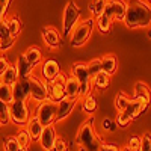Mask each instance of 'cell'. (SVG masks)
Segmentation results:
<instances>
[{
  "label": "cell",
  "mask_w": 151,
  "mask_h": 151,
  "mask_svg": "<svg viewBox=\"0 0 151 151\" xmlns=\"http://www.w3.org/2000/svg\"><path fill=\"white\" fill-rule=\"evenodd\" d=\"M125 5L127 9H125L124 24L129 29L148 27L151 24V6L148 3H145L144 0H127Z\"/></svg>",
  "instance_id": "6da1fadb"
},
{
  "label": "cell",
  "mask_w": 151,
  "mask_h": 151,
  "mask_svg": "<svg viewBox=\"0 0 151 151\" xmlns=\"http://www.w3.org/2000/svg\"><path fill=\"white\" fill-rule=\"evenodd\" d=\"M76 145L83 147L88 151H100V147L103 145V139L94 127V119L89 118L86 122L80 125V129L76 134Z\"/></svg>",
  "instance_id": "7a4b0ae2"
},
{
  "label": "cell",
  "mask_w": 151,
  "mask_h": 151,
  "mask_svg": "<svg viewBox=\"0 0 151 151\" xmlns=\"http://www.w3.org/2000/svg\"><path fill=\"white\" fill-rule=\"evenodd\" d=\"M94 26H95V18H92V17L85 18L83 21L76 24V27L73 29L71 36H70L71 45L73 47H82V45H85L88 42V40L91 38V35H92Z\"/></svg>",
  "instance_id": "3957f363"
},
{
  "label": "cell",
  "mask_w": 151,
  "mask_h": 151,
  "mask_svg": "<svg viewBox=\"0 0 151 151\" xmlns=\"http://www.w3.org/2000/svg\"><path fill=\"white\" fill-rule=\"evenodd\" d=\"M30 109L27 106V101H12L9 104V119L12 124L24 127L30 118Z\"/></svg>",
  "instance_id": "277c9868"
},
{
  "label": "cell",
  "mask_w": 151,
  "mask_h": 151,
  "mask_svg": "<svg viewBox=\"0 0 151 151\" xmlns=\"http://www.w3.org/2000/svg\"><path fill=\"white\" fill-rule=\"evenodd\" d=\"M56 110H58V104L53 103L52 100H45V101H42L36 106L35 116L40 119L42 127L55 125L56 124Z\"/></svg>",
  "instance_id": "5b68a950"
},
{
  "label": "cell",
  "mask_w": 151,
  "mask_h": 151,
  "mask_svg": "<svg viewBox=\"0 0 151 151\" xmlns=\"http://www.w3.org/2000/svg\"><path fill=\"white\" fill-rule=\"evenodd\" d=\"M79 18H80L79 6L74 2H68L64 9V15H62V33L65 36H70L73 29L76 27V24H77Z\"/></svg>",
  "instance_id": "8992f818"
},
{
  "label": "cell",
  "mask_w": 151,
  "mask_h": 151,
  "mask_svg": "<svg viewBox=\"0 0 151 151\" xmlns=\"http://www.w3.org/2000/svg\"><path fill=\"white\" fill-rule=\"evenodd\" d=\"M29 89H30V100L36 101L38 104L48 100V83H45L38 76H30L29 77Z\"/></svg>",
  "instance_id": "52a82bcc"
},
{
  "label": "cell",
  "mask_w": 151,
  "mask_h": 151,
  "mask_svg": "<svg viewBox=\"0 0 151 151\" xmlns=\"http://www.w3.org/2000/svg\"><path fill=\"white\" fill-rule=\"evenodd\" d=\"M65 80H67V76L59 73L58 77L52 83H48V100H52L56 104L67 97L65 95Z\"/></svg>",
  "instance_id": "ba28073f"
},
{
  "label": "cell",
  "mask_w": 151,
  "mask_h": 151,
  "mask_svg": "<svg viewBox=\"0 0 151 151\" xmlns=\"http://www.w3.org/2000/svg\"><path fill=\"white\" fill-rule=\"evenodd\" d=\"M56 137H58L56 127H55V125H47V127L42 129L38 142H40V145H41V148H42L44 151H53Z\"/></svg>",
  "instance_id": "9c48e42d"
},
{
  "label": "cell",
  "mask_w": 151,
  "mask_h": 151,
  "mask_svg": "<svg viewBox=\"0 0 151 151\" xmlns=\"http://www.w3.org/2000/svg\"><path fill=\"white\" fill-rule=\"evenodd\" d=\"M125 9H127V5L124 0H107L104 11L113 18V21H124Z\"/></svg>",
  "instance_id": "30bf717a"
},
{
  "label": "cell",
  "mask_w": 151,
  "mask_h": 151,
  "mask_svg": "<svg viewBox=\"0 0 151 151\" xmlns=\"http://www.w3.org/2000/svg\"><path fill=\"white\" fill-rule=\"evenodd\" d=\"M41 33H42V41H44V44L48 48L55 50V48L60 47V44H62V35H60V32L58 29H55L52 26H47V27H44L41 30Z\"/></svg>",
  "instance_id": "8fae6325"
},
{
  "label": "cell",
  "mask_w": 151,
  "mask_h": 151,
  "mask_svg": "<svg viewBox=\"0 0 151 151\" xmlns=\"http://www.w3.org/2000/svg\"><path fill=\"white\" fill-rule=\"evenodd\" d=\"M60 73V67L55 59H47L45 62H42V68H41V79L45 83H52L58 74Z\"/></svg>",
  "instance_id": "7c38bea8"
},
{
  "label": "cell",
  "mask_w": 151,
  "mask_h": 151,
  "mask_svg": "<svg viewBox=\"0 0 151 151\" xmlns=\"http://www.w3.org/2000/svg\"><path fill=\"white\" fill-rule=\"evenodd\" d=\"M12 95H14V101H29L30 100L29 82L18 79L14 85H12Z\"/></svg>",
  "instance_id": "4fadbf2b"
},
{
  "label": "cell",
  "mask_w": 151,
  "mask_h": 151,
  "mask_svg": "<svg viewBox=\"0 0 151 151\" xmlns=\"http://www.w3.org/2000/svg\"><path fill=\"white\" fill-rule=\"evenodd\" d=\"M76 103H77V100H73V98H68V97L60 100L58 103V110H56V122H60L65 118H68L76 107Z\"/></svg>",
  "instance_id": "5bb4252c"
},
{
  "label": "cell",
  "mask_w": 151,
  "mask_h": 151,
  "mask_svg": "<svg viewBox=\"0 0 151 151\" xmlns=\"http://www.w3.org/2000/svg\"><path fill=\"white\" fill-rule=\"evenodd\" d=\"M14 65L17 68V74H18V79L20 80H29L30 76H33V67L29 64V60L26 59L24 53L17 58V62H15Z\"/></svg>",
  "instance_id": "9a60e30c"
},
{
  "label": "cell",
  "mask_w": 151,
  "mask_h": 151,
  "mask_svg": "<svg viewBox=\"0 0 151 151\" xmlns=\"http://www.w3.org/2000/svg\"><path fill=\"white\" fill-rule=\"evenodd\" d=\"M71 76L80 85L88 83V82H92V77L89 76V73H88L86 64H83V62H76V64H73V67H71Z\"/></svg>",
  "instance_id": "2e32d148"
},
{
  "label": "cell",
  "mask_w": 151,
  "mask_h": 151,
  "mask_svg": "<svg viewBox=\"0 0 151 151\" xmlns=\"http://www.w3.org/2000/svg\"><path fill=\"white\" fill-rule=\"evenodd\" d=\"M100 59H101V71H104L107 76L112 77L118 70V58L113 53H109V55L101 56Z\"/></svg>",
  "instance_id": "e0dca14e"
},
{
  "label": "cell",
  "mask_w": 151,
  "mask_h": 151,
  "mask_svg": "<svg viewBox=\"0 0 151 151\" xmlns=\"http://www.w3.org/2000/svg\"><path fill=\"white\" fill-rule=\"evenodd\" d=\"M148 106H150V104H147V103H144V101H139V100H133V98H132L130 104L127 106V109H125L124 112L127 113V115L130 116V119L133 121V119H136L139 115L145 113L147 109H148Z\"/></svg>",
  "instance_id": "ac0fdd59"
},
{
  "label": "cell",
  "mask_w": 151,
  "mask_h": 151,
  "mask_svg": "<svg viewBox=\"0 0 151 151\" xmlns=\"http://www.w3.org/2000/svg\"><path fill=\"white\" fill-rule=\"evenodd\" d=\"M24 129L27 130V133H29V136H30V139L35 142H38V139H40V136H41V132H42V124L40 122V119H38L35 115L33 116H30L29 118V121H27V124L24 125Z\"/></svg>",
  "instance_id": "d6986e66"
},
{
  "label": "cell",
  "mask_w": 151,
  "mask_h": 151,
  "mask_svg": "<svg viewBox=\"0 0 151 151\" xmlns=\"http://www.w3.org/2000/svg\"><path fill=\"white\" fill-rule=\"evenodd\" d=\"M132 98L150 104L151 103V89L148 88V85H145L144 82H137L134 85V94H133Z\"/></svg>",
  "instance_id": "ffe728a7"
},
{
  "label": "cell",
  "mask_w": 151,
  "mask_h": 151,
  "mask_svg": "<svg viewBox=\"0 0 151 151\" xmlns=\"http://www.w3.org/2000/svg\"><path fill=\"white\" fill-rule=\"evenodd\" d=\"M65 95L73 100H79L80 97V83L71 74L67 76V80H65Z\"/></svg>",
  "instance_id": "44dd1931"
},
{
  "label": "cell",
  "mask_w": 151,
  "mask_h": 151,
  "mask_svg": "<svg viewBox=\"0 0 151 151\" xmlns=\"http://www.w3.org/2000/svg\"><path fill=\"white\" fill-rule=\"evenodd\" d=\"M112 23H113V18L107 14V12L104 11L100 17L95 18V27L98 29L100 33H103V35H107L110 27H112Z\"/></svg>",
  "instance_id": "7402d4cb"
},
{
  "label": "cell",
  "mask_w": 151,
  "mask_h": 151,
  "mask_svg": "<svg viewBox=\"0 0 151 151\" xmlns=\"http://www.w3.org/2000/svg\"><path fill=\"white\" fill-rule=\"evenodd\" d=\"M24 56H26V59L29 60V64H30L33 68L42 62V52H41V48L36 47V45L29 47V48L26 50V53H24Z\"/></svg>",
  "instance_id": "603a6c76"
},
{
  "label": "cell",
  "mask_w": 151,
  "mask_h": 151,
  "mask_svg": "<svg viewBox=\"0 0 151 151\" xmlns=\"http://www.w3.org/2000/svg\"><path fill=\"white\" fill-rule=\"evenodd\" d=\"M92 85L94 88H97L98 91H104L110 85V76H107L104 71H100L97 76L92 77Z\"/></svg>",
  "instance_id": "cb8c5ba5"
},
{
  "label": "cell",
  "mask_w": 151,
  "mask_h": 151,
  "mask_svg": "<svg viewBox=\"0 0 151 151\" xmlns=\"http://www.w3.org/2000/svg\"><path fill=\"white\" fill-rule=\"evenodd\" d=\"M0 101H3L5 104H11L14 101V95H12V86L0 80Z\"/></svg>",
  "instance_id": "d4e9b609"
},
{
  "label": "cell",
  "mask_w": 151,
  "mask_h": 151,
  "mask_svg": "<svg viewBox=\"0 0 151 151\" xmlns=\"http://www.w3.org/2000/svg\"><path fill=\"white\" fill-rule=\"evenodd\" d=\"M82 109L85 113H88V115H92V113L98 109V101H97V97L94 94L88 95L83 98V103H82Z\"/></svg>",
  "instance_id": "484cf974"
},
{
  "label": "cell",
  "mask_w": 151,
  "mask_h": 151,
  "mask_svg": "<svg viewBox=\"0 0 151 151\" xmlns=\"http://www.w3.org/2000/svg\"><path fill=\"white\" fill-rule=\"evenodd\" d=\"M0 80L2 82H5V83H8V85H14L17 80H18V74H17V68H15V65L14 64H9V67H8V70L2 74V77H0Z\"/></svg>",
  "instance_id": "4316f807"
},
{
  "label": "cell",
  "mask_w": 151,
  "mask_h": 151,
  "mask_svg": "<svg viewBox=\"0 0 151 151\" xmlns=\"http://www.w3.org/2000/svg\"><path fill=\"white\" fill-rule=\"evenodd\" d=\"M5 21H6V26H8V29H9V33L14 36V38H17V36L20 35V32H21V27H23L21 20L14 15V17H11V18H8V20H5Z\"/></svg>",
  "instance_id": "83f0119b"
},
{
  "label": "cell",
  "mask_w": 151,
  "mask_h": 151,
  "mask_svg": "<svg viewBox=\"0 0 151 151\" xmlns=\"http://www.w3.org/2000/svg\"><path fill=\"white\" fill-rule=\"evenodd\" d=\"M106 5H107V0H92L89 3V12H91L92 18H97L101 15L106 9Z\"/></svg>",
  "instance_id": "f1b7e54d"
},
{
  "label": "cell",
  "mask_w": 151,
  "mask_h": 151,
  "mask_svg": "<svg viewBox=\"0 0 151 151\" xmlns=\"http://www.w3.org/2000/svg\"><path fill=\"white\" fill-rule=\"evenodd\" d=\"M130 101H132V98L125 94V92H118V95H116V98H115V109H116V112H124L125 109H127V106L130 104Z\"/></svg>",
  "instance_id": "f546056e"
},
{
  "label": "cell",
  "mask_w": 151,
  "mask_h": 151,
  "mask_svg": "<svg viewBox=\"0 0 151 151\" xmlns=\"http://www.w3.org/2000/svg\"><path fill=\"white\" fill-rule=\"evenodd\" d=\"M15 139H17V142L20 144V147H21V148H29V145L32 144L30 136H29L27 130L24 129V127H21V129L18 130V133L15 134Z\"/></svg>",
  "instance_id": "4dcf8cb0"
},
{
  "label": "cell",
  "mask_w": 151,
  "mask_h": 151,
  "mask_svg": "<svg viewBox=\"0 0 151 151\" xmlns=\"http://www.w3.org/2000/svg\"><path fill=\"white\" fill-rule=\"evenodd\" d=\"M86 68H88V73H89L91 77H94V76H97L100 71H101V59H100V58L91 59L86 64Z\"/></svg>",
  "instance_id": "1f68e13d"
},
{
  "label": "cell",
  "mask_w": 151,
  "mask_h": 151,
  "mask_svg": "<svg viewBox=\"0 0 151 151\" xmlns=\"http://www.w3.org/2000/svg\"><path fill=\"white\" fill-rule=\"evenodd\" d=\"M21 147L17 142L15 136H6L3 139V150L5 151H18Z\"/></svg>",
  "instance_id": "d6a6232c"
},
{
  "label": "cell",
  "mask_w": 151,
  "mask_h": 151,
  "mask_svg": "<svg viewBox=\"0 0 151 151\" xmlns=\"http://www.w3.org/2000/svg\"><path fill=\"white\" fill-rule=\"evenodd\" d=\"M11 122L9 119V106L0 101V125H8Z\"/></svg>",
  "instance_id": "836d02e7"
},
{
  "label": "cell",
  "mask_w": 151,
  "mask_h": 151,
  "mask_svg": "<svg viewBox=\"0 0 151 151\" xmlns=\"http://www.w3.org/2000/svg\"><path fill=\"white\" fill-rule=\"evenodd\" d=\"M115 122H116V125H118V127H121V129H125V127H127V125L132 122V119H130V116H129L125 112H118V115H116V119H115Z\"/></svg>",
  "instance_id": "e575fe53"
},
{
  "label": "cell",
  "mask_w": 151,
  "mask_h": 151,
  "mask_svg": "<svg viewBox=\"0 0 151 151\" xmlns=\"http://www.w3.org/2000/svg\"><path fill=\"white\" fill-rule=\"evenodd\" d=\"M70 144L64 139L62 136L58 134L56 137V141H55V147H53V151H70Z\"/></svg>",
  "instance_id": "d590c367"
},
{
  "label": "cell",
  "mask_w": 151,
  "mask_h": 151,
  "mask_svg": "<svg viewBox=\"0 0 151 151\" xmlns=\"http://www.w3.org/2000/svg\"><path fill=\"white\" fill-rule=\"evenodd\" d=\"M101 129L104 130V132H115L116 129H118V125H116V122H115V119H112V118H103V121H101Z\"/></svg>",
  "instance_id": "8d00e7d4"
},
{
  "label": "cell",
  "mask_w": 151,
  "mask_h": 151,
  "mask_svg": "<svg viewBox=\"0 0 151 151\" xmlns=\"http://www.w3.org/2000/svg\"><path fill=\"white\" fill-rule=\"evenodd\" d=\"M12 38H14V36L9 33V29L6 26V21L2 20V21H0V41H8V40H12Z\"/></svg>",
  "instance_id": "74e56055"
},
{
  "label": "cell",
  "mask_w": 151,
  "mask_h": 151,
  "mask_svg": "<svg viewBox=\"0 0 151 151\" xmlns=\"http://www.w3.org/2000/svg\"><path fill=\"white\" fill-rule=\"evenodd\" d=\"M127 147L130 148V151H141V137L139 136H132L129 139Z\"/></svg>",
  "instance_id": "f35d334b"
},
{
  "label": "cell",
  "mask_w": 151,
  "mask_h": 151,
  "mask_svg": "<svg viewBox=\"0 0 151 151\" xmlns=\"http://www.w3.org/2000/svg\"><path fill=\"white\" fill-rule=\"evenodd\" d=\"M141 151H151V134L145 133L141 137Z\"/></svg>",
  "instance_id": "ab89813d"
},
{
  "label": "cell",
  "mask_w": 151,
  "mask_h": 151,
  "mask_svg": "<svg viewBox=\"0 0 151 151\" xmlns=\"http://www.w3.org/2000/svg\"><path fill=\"white\" fill-rule=\"evenodd\" d=\"M12 0H0V21L5 20V15H6V11L9 8Z\"/></svg>",
  "instance_id": "60d3db41"
},
{
  "label": "cell",
  "mask_w": 151,
  "mask_h": 151,
  "mask_svg": "<svg viewBox=\"0 0 151 151\" xmlns=\"http://www.w3.org/2000/svg\"><path fill=\"white\" fill-rule=\"evenodd\" d=\"M15 42V38H12V40H8V41H0V52H8V50L14 45Z\"/></svg>",
  "instance_id": "b9f144b4"
},
{
  "label": "cell",
  "mask_w": 151,
  "mask_h": 151,
  "mask_svg": "<svg viewBox=\"0 0 151 151\" xmlns=\"http://www.w3.org/2000/svg\"><path fill=\"white\" fill-rule=\"evenodd\" d=\"M9 64H11V62L3 56V55H0V77H2V74L8 70V67H9Z\"/></svg>",
  "instance_id": "7bdbcfd3"
},
{
  "label": "cell",
  "mask_w": 151,
  "mask_h": 151,
  "mask_svg": "<svg viewBox=\"0 0 151 151\" xmlns=\"http://www.w3.org/2000/svg\"><path fill=\"white\" fill-rule=\"evenodd\" d=\"M100 151H119V148L116 145H113V144H104L100 147Z\"/></svg>",
  "instance_id": "ee69618b"
},
{
  "label": "cell",
  "mask_w": 151,
  "mask_h": 151,
  "mask_svg": "<svg viewBox=\"0 0 151 151\" xmlns=\"http://www.w3.org/2000/svg\"><path fill=\"white\" fill-rule=\"evenodd\" d=\"M119 151H130V148L125 145V147H122V148H119Z\"/></svg>",
  "instance_id": "f6af8a7d"
},
{
  "label": "cell",
  "mask_w": 151,
  "mask_h": 151,
  "mask_svg": "<svg viewBox=\"0 0 151 151\" xmlns=\"http://www.w3.org/2000/svg\"><path fill=\"white\" fill-rule=\"evenodd\" d=\"M77 148H79V151H88V150H86V148H83V147H77Z\"/></svg>",
  "instance_id": "bcb514c9"
},
{
  "label": "cell",
  "mask_w": 151,
  "mask_h": 151,
  "mask_svg": "<svg viewBox=\"0 0 151 151\" xmlns=\"http://www.w3.org/2000/svg\"><path fill=\"white\" fill-rule=\"evenodd\" d=\"M18 151H29V148H20Z\"/></svg>",
  "instance_id": "7dc6e473"
},
{
  "label": "cell",
  "mask_w": 151,
  "mask_h": 151,
  "mask_svg": "<svg viewBox=\"0 0 151 151\" xmlns=\"http://www.w3.org/2000/svg\"><path fill=\"white\" fill-rule=\"evenodd\" d=\"M148 36H150V38H151V30H150V32H148Z\"/></svg>",
  "instance_id": "c3c4849f"
},
{
  "label": "cell",
  "mask_w": 151,
  "mask_h": 151,
  "mask_svg": "<svg viewBox=\"0 0 151 151\" xmlns=\"http://www.w3.org/2000/svg\"><path fill=\"white\" fill-rule=\"evenodd\" d=\"M148 2H150V3H151V0H148Z\"/></svg>",
  "instance_id": "681fc988"
},
{
  "label": "cell",
  "mask_w": 151,
  "mask_h": 151,
  "mask_svg": "<svg viewBox=\"0 0 151 151\" xmlns=\"http://www.w3.org/2000/svg\"><path fill=\"white\" fill-rule=\"evenodd\" d=\"M0 127H2V125H0Z\"/></svg>",
  "instance_id": "f907efd6"
}]
</instances>
